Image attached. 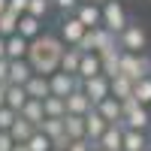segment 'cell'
I'll return each mask as SVG.
<instances>
[{"mask_svg":"<svg viewBox=\"0 0 151 151\" xmlns=\"http://www.w3.org/2000/svg\"><path fill=\"white\" fill-rule=\"evenodd\" d=\"M67 42L55 33H40L36 40H30V48H27V64L33 73L40 76H52L60 70V55H64Z\"/></svg>","mask_w":151,"mask_h":151,"instance_id":"6da1fadb","label":"cell"},{"mask_svg":"<svg viewBox=\"0 0 151 151\" xmlns=\"http://www.w3.org/2000/svg\"><path fill=\"white\" fill-rule=\"evenodd\" d=\"M121 109H124L121 124H124L127 130H145V133H148V127H151V109H148V106L136 103V100L130 97V100H121Z\"/></svg>","mask_w":151,"mask_h":151,"instance_id":"7a4b0ae2","label":"cell"},{"mask_svg":"<svg viewBox=\"0 0 151 151\" xmlns=\"http://www.w3.org/2000/svg\"><path fill=\"white\" fill-rule=\"evenodd\" d=\"M145 45H148V33H145V27H142V24H136V21H127V27L118 33V48H121V52L142 55Z\"/></svg>","mask_w":151,"mask_h":151,"instance_id":"3957f363","label":"cell"},{"mask_svg":"<svg viewBox=\"0 0 151 151\" xmlns=\"http://www.w3.org/2000/svg\"><path fill=\"white\" fill-rule=\"evenodd\" d=\"M127 9H124L121 6V0H106V3H103V27H109L112 33H121L124 27H127Z\"/></svg>","mask_w":151,"mask_h":151,"instance_id":"277c9868","label":"cell"},{"mask_svg":"<svg viewBox=\"0 0 151 151\" xmlns=\"http://www.w3.org/2000/svg\"><path fill=\"white\" fill-rule=\"evenodd\" d=\"M82 82H85V79H79V76L58 70V73L48 76V91H52L55 97H67V94H73V91H76V88H82Z\"/></svg>","mask_w":151,"mask_h":151,"instance_id":"5b68a950","label":"cell"},{"mask_svg":"<svg viewBox=\"0 0 151 151\" xmlns=\"http://www.w3.org/2000/svg\"><path fill=\"white\" fill-rule=\"evenodd\" d=\"M94 145H97L100 151H121V148H124V124H121V121L109 124V127H106V133L100 136Z\"/></svg>","mask_w":151,"mask_h":151,"instance_id":"8992f818","label":"cell"},{"mask_svg":"<svg viewBox=\"0 0 151 151\" xmlns=\"http://www.w3.org/2000/svg\"><path fill=\"white\" fill-rule=\"evenodd\" d=\"M36 130H42L48 139H52L55 148H67V145H70V136H67V130H64V118H45Z\"/></svg>","mask_w":151,"mask_h":151,"instance_id":"52a82bcc","label":"cell"},{"mask_svg":"<svg viewBox=\"0 0 151 151\" xmlns=\"http://www.w3.org/2000/svg\"><path fill=\"white\" fill-rule=\"evenodd\" d=\"M82 91L91 97V103L97 106L100 100H106V97H109V76L97 73V76H91V79H85V82H82Z\"/></svg>","mask_w":151,"mask_h":151,"instance_id":"ba28073f","label":"cell"},{"mask_svg":"<svg viewBox=\"0 0 151 151\" xmlns=\"http://www.w3.org/2000/svg\"><path fill=\"white\" fill-rule=\"evenodd\" d=\"M73 15L91 30V27H97V24H103V6H100V3H79Z\"/></svg>","mask_w":151,"mask_h":151,"instance_id":"9c48e42d","label":"cell"},{"mask_svg":"<svg viewBox=\"0 0 151 151\" xmlns=\"http://www.w3.org/2000/svg\"><path fill=\"white\" fill-rule=\"evenodd\" d=\"M64 103H67V115H88V112L94 109L91 97H88L82 88H76L73 94H67V97H64Z\"/></svg>","mask_w":151,"mask_h":151,"instance_id":"30bf717a","label":"cell"},{"mask_svg":"<svg viewBox=\"0 0 151 151\" xmlns=\"http://www.w3.org/2000/svg\"><path fill=\"white\" fill-rule=\"evenodd\" d=\"M85 30H88V27H85V24L76 18V15H67V18H64V24H60V30H58V36H60L67 45H76V42L85 36Z\"/></svg>","mask_w":151,"mask_h":151,"instance_id":"8fae6325","label":"cell"},{"mask_svg":"<svg viewBox=\"0 0 151 151\" xmlns=\"http://www.w3.org/2000/svg\"><path fill=\"white\" fill-rule=\"evenodd\" d=\"M118 76H127V79H142V55H133V52H121V64H118Z\"/></svg>","mask_w":151,"mask_h":151,"instance_id":"7c38bea8","label":"cell"},{"mask_svg":"<svg viewBox=\"0 0 151 151\" xmlns=\"http://www.w3.org/2000/svg\"><path fill=\"white\" fill-rule=\"evenodd\" d=\"M106 127H109V121L100 115L97 109H91V112L85 115V139H88V142H97L100 136L106 133Z\"/></svg>","mask_w":151,"mask_h":151,"instance_id":"4fadbf2b","label":"cell"},{"mask_svg":"<svg viewBox=\"0 0 151 151\" xmlns=\"http://www.w3.org/2000/svg\"><path fill=\"white\" fill-rule=\"evenodd\" d=\"M97 55H100V70H103V76L115 79V76H118V64H121V48H118V42L109 45V48H103V52H97Z\"/></svg>","mask_w":151,"mask_h":151,"instance_id":"5bb4252c","label":"cell"},{"mask_svg":"<svg viewBox=\"0 0 151 151\" xmlns=\"http://www.w3.org/2000/svg\"><path fill=\"white\" fill-rule=\"evenodd\" d=\"M94 109H97V112H100V115H103V118H106L109 124H115V121H121V118H124V109H121V100H115L112 94H109L106 100H100V103H97Z\"/></svg>","mask_w":151,"mask_h":151,"instance_id":"9a60e30c","label":"cell"},{"mask_svg":"<svg viewBox=\"0 0 151 151\" xmlns=\"http://www.w3.org/2000/svg\"><path fill=\"white\" fill-rule=\"evenodd\" d=\"M27 48H30V40H24L18 33L6 36V60H24L27 58Z\"/></svg>","mask_w":151,"mask_h":151,"instance_id":"2e32d148","label":"cell"},{"mask_svg":"<svg viewBox=\"0 0 151 151\" xmlns=\"http://www.w3.org/2000/svg\"><path fill=\"white\" fill-rule=\"evenodd\" d=\"M24 91H27V97H33V100H45L48 94V76H40V73H33L27 82H24Z\"/></svg>","mask_w":151,"mask_h":151,"instance_id":"e0dca14e","label":"cell"},{"mask_svg":"<svg viewBox=\"0 0 151 151\" xmlns=\"http://www.w3.org/2000/svg\"><path fill=\"white\" fill-rule=\"evenodd\" d=\"M148 133L145 130H127L124 127V148L121 151H148Z\"/></svg>","mask_w":151,"mask_h":151,"instance_id":"ac0fdd59","label":"cell"},{"mask_svg":"<svg viewBox=\"0 0 151 151\" xmlns=\"http://www.w3.org/2000/svg\"><path fill=\"white\" fill-rule=\"evenodd\" d=\"M97 73H103L100 70V55L97 52H82V58H79V79H91V76H97Z\"/></svg>","mask_w":151,"mask_h":151,"instance_id":"d6986e66","label":"cell"},{"mask_svg":"<svg viewBox=\"0 0 151 151\" xmlns=\"http://www.w3.org/2000/svg\"><path fill=\"white\" fill-rule=\"evenodd\" d=\"M42 33V18H33V15H18V36L24 40H36V36Z\"/></svg>","mask_w":151,"mask_h":151,"instance_id":"ffe728a7","label":"cell"},{"mask_svg":"<svg viewBox=\"0 0 151 151\" xmlns=\"http://www.w3.org/2000/svg\"><path fill=\"white\" fill-rule=\"evenodd\" d=\"M18 115L24 118V121H30L33 124V127H40V124L45 121V112H42V100H27V103H24L21 106V112H18Z\"/></svg>","mask_w":151,"mask_h":151,"instance_id":"44dd1931","label":"cell"},{"mask_svg":"<svg viewBox=\"0 0 151 151\" xmlns=\"http://www.w3.org/2000/svg\"><path fill=\"white\" fill-rule=\"evenodd\" d=\"M33 76V70H30V64H27V58L24 60H9V85H24Z\"/></svg>","mask_w":151,"mask_h":151,"instance_id":"7402d4cb","label":"cell"},{"mask_svg":"<svg viewBox=\"0 0 151 151\" xmlns=\"http://www.w3.org/2000/svg\"><path fill=\"white\" fill-rule=\"evenodd\" d=\"M109 94L115 100H130L133 97V79L127 76H115V79H109Z\"/></svg>","mask_w":151,"mask_h":151,"instance_id":"603a6c76","label":"cell"},{"mask_svg":"<svg viewBox=\"0 0 151 151\" xmlns=\"http://www.w3.org/2000/svg\"><path fill=\"white\" fill-rule=\"evenodd\" d=\"M91 40H94V52H103V48H109V45H115V42H118V36L112 33L109 27L97 24V27H91Z\"/></svg>","mask_w":151,"mask_h":151,"instance_id":"cb8c5ba5","label":"cell"},{"mask_svg":"<svg viewBox=\"0 0 151 151\" xmlns=\"http://www.w3.org/2000/svg\"><path fill=\"white\" fill-rule=\"evenodd\" d=\"M27 91H24V85H6V106L9 109H15V112H21V106L27 103Z\"/></svg>","mask_w":151,"mask_h":151,"instance_id":"d4e9b609","label":"cell"},{"mask_svg":"<svg viewBox=\"0 0 151 151\" xmlns=\"http://www.w3.org/2000/svg\"><path fill=\"white\" fill-rule=\"evenodd\" d=\"M42 112H45V118H64V115H67V103H64V97L48 94V97L42 100Z\"/></svg>","mask_w":151,"mask_h":151,"instance_id":"484cf974","label":"cell"},{"mask_svg":"<svg viewBox=\"0 0 151 151\" xmlns=\"http://www.w3.org/2000/svg\"><path fill=\"white\" fill-rule=\"evenodd\" d=\"M133 100L142 106H151V76H142L133 82Z\"/></svg>","mask_w":151,"mask_h":151,"instance_id":"4316f807","label":"cell"},{"mask_svg":"<svg viewBox=\"0 0 151 151\" xmlns=\"http://www.w3.org/2000/svg\"><path fill=\"white\" fill-rule=\"evenodd\" d=\"M64 130L70 139H85V115H64Z\"/></svg>","mask_w":151,"mask_h":151,"instance_id":"83f0119b","label":"cell"},{"mask_svg":"<svg viewBox=\"0 0 151 151\" xmlns=\"http://www.w3.org/2000/svg\"><path fill=\"white\" fill-rule=\"evenodd\" d=\"M33 130H36L33 124H30V121H24V118L18 115V118H15V124L9 127V136H12L15 142H27L30 136H33Z\"/></svg>","mask_w":151,"mask_h":151,"instance_id":"f1b7e54d","label":"cell"},{"mask_svg":"<svg viewBox=\"0 0 151 151\" xmlns=\"http://www.w3.org/2000/svg\"><path fill=\"white\" fill-rule=\"evenodd\" d=\"M79 58H82V52H79V48L67 45V48H64V55H60V70L76 76V73H79Z\"/></svg>","mask_w":151,"mask_h":151,"instance_id":"f546056e","label":"cell"},{"mask_svg":"<svg viewBox=\"0 0 151 151\" xmlns=\"http://www.w3.org/2000/svg\"><path fill=\"white\" fill-rule=\"evenodd\" d=\"M12 33H18V12L6 9V12H0V36L6 40Z\"/></svg>","mask_w":151,"mask_h":151,"instance_id":"4dcf8cb0","label":"cell"},{"mask_svg":"<svg viewBox=\"0 0 151 151\" xmlns=\"http://www.w3.org/2000/svg\"><path fill=\"white\" fill-rule=\"evenodd\" d=\"M24 145H27L30 151H48V148H52V139H48L42 130H33V136H30Z\"/></svg>","mask_w":151,"mask_h":151,"instance_id":"1f68e13d","label":"cell"},{"mask_svg":"<svg viewBox=\"0 0 151 151\" xmlns=\"http://www.w3.org/2000/svg\"><path fill=\"white\" fill-rule=\"evenodd\" d=\"M24 12H27V15H33V18H45L48 12H52V0H30Z\"/></svg>","mask_w":151,"mask_h":151,"instance_id":"d6a6232c","label":"cell"},{"mask_svg":"<svg viewBox=\"0 0 151 151\" xmlns=\"http://www.w3.org/2000/svg\"><path fill=\"white\" fill-rule=\"evenodd\" d=\"M15 118H18V112H15V109L0 106V130H9L12 124H15Z\"/></svg>","mask_w":151,"mask_h":151,"instance_id":"836d02e7","label":"cell"},{"mask_svg":"<svg viewBox=\"0 0 151 151\" xmlns=\"http://www.w3.org/2000/svg\"><path fill=\"white\" fill-rule=\"evenodd\" d=\"M52 6H55V9H60L64 15H73L76 6H79V0H52Z\"/></svg>","mask_w":151,"mask_h":151,"instance_id":"e575fe53","label":"cell"},{"mask_svg":"<svg viewBox=\"0 0 151 151\" xmlns=\"http://www.w3.org/2000/svg\"><path fill=\"white\" fill-rule=\"evenodd\" d=\"M97 145L94 142H88V139H70V145L64 148V151H94Z\"/></svg>","mask_w":151,"mask_h":151,"instance_id":"d590c367","label":"cell"},{"mask_svg":"<svg viewBox=\"0 0 151 151\" xmlns=\"http://www.w3.org/2000/svg\"><path fill=\"white\" fill-rule=\"evenodd\" d=\"M15 148V139L9 136V130H0V151H12Z\"/></svg>","mask_w":151,"mask_h":151,"instance_id":"8d00e7d4","label":"cell"},{"mask_svg":"<svg viewBox=\"0 0 151 151\" xmlns=\"http://www.w3.org/2000/svg\"><path fill=\"white\" fill-rule=\"evenodd\" d=\"M27 3H30V0H9V9H12V12H18V15H24Z\"/></svg>","mask_w":151,"mask_h":151,"instance_id":"74e56055","label":"cell"},{"mask_svg":"<svg viewBox=\"0 0 151 151\" xmlns=\"http://www.w3.org/2000/svg\"><path fill=\"white\" fill-rule=\"evenodd\" d=\"M6 79H9V60L0 58V82H6ZM6 85H9V82H6Z\"/></svg>","mask_w":151,"mask_h":151,"instance_id":"f35d334b","label":"cell"},{"mask_svg":"<svg viewBox=\"0 0 151 151\" xmlns=\"http://www.w3.org/2000/svg\"><path fill=\"white\" fill-rule=\"evenodd\" d=\"M0 106H6V82H0Z\"/></svg>","mask_w":151,"mask_h":151,"instance_id":"ab89813d","label":"cell"},{"mask_svg":"<svg viewBox=\"0 0 151 151\" xmlns=\"http://www.w3.org/2000/svg\"><path fill=\"white\" fill-rule=\"evenodd\" d=\"M0 58H6V40L0 36Z\"/></svg>","mask_w":151,"mask_h":151,"instance_id":"60d3db41","label":"cell"},{"mask_svg":"<svg viewBox=\"0 0 151 151\" xmlns=\"http://www.w3.org/2000/svg\"><path fill=\"white\" fill-rule=\"evenodd\" d=\"M12 151H30V148L24 145V142H15V148H12Z\"/></svg>","mask_w":151,"mask_h":151,"instance_id":"b9f144b4","label":"cell"},{"mask_svg":"<svg viewBox=\"0 0 151 151\" xmlns=\"http://www.w3.org/2000/svg\"><path fill=\"white\" fill-rule=\"evenodd\" d=\"M9 9V0H0V12H6Z\"/></svg>","mask_w":151,"mask_h":151,"instance_id":"7bdbcfd3","label":"cell"},{"mask_svg":"<svg viewBox=\"0 0 151 151\" xmlns=\"http://www.w3.org/2000/svg\"><path fill=\"white\" fill-rule=\"evenodd\" d=\"M79 3H100V6H103L106 0H79Z\"/></svg>","mask_w":151,"mask_h":151,"instance_id":"ee69618b","label":"cell"},{"mask_svg":"<svg viewBox=\"0 0 151 151\" xmlns=\"http://www.w3.org/2000/svg\"><path fill=\"white\" fill-rule=\"evenodd\" d=\"M48 151H64V148H55V145H52V148H48Z\"/></svg>","mask_w":151,"mask_h":151,"instance_id":"f6af8a7d","label":"cell"},{"mask_svg":"<svg viewBox=\"0 0 151 151\" xmlns=\"http://www.w3.org/2000/svg\"><path fill=\"white\" fill-rule=\"evenodd\" d=\"M94 151H100V148H94Z\"/></svg>","mask_w":151,"mask_h":151,"instance_id":"bcb514c9","label":"cell"},{"mask_svg":"<svg viewBox=\"0 0 151 151\" xmlns=\"http://www.w3.org/2000/svg\"><path fill=\"white\" fill-rule=\"evenodd\" d=\"M148 151H151V148H148Z\"/></svg>","mask_w":151,"mask_h":151,"instance_id":"7dc6e473","label":"cell"}]
</instances>
